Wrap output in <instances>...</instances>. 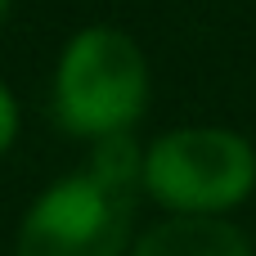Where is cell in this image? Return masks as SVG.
<instances>
[{
	"instance_id": "cell-3",
	"label": "cell",
	"mask_w": 256,
	"mask_h": 256,
	"mask_svg": "<svg viewBox=\"0 0 256 256\" xmlns=\"http://www.w3.org/2000/svg\"><path fill=\"white\" fill-rule=\"evenodd\" d=\"M140 189L171 216H230L256 194V148L230 126H176L144 148Z\"/></svg>"
},
{
	"instance_id": "cell-4",
	"label": "cell",
	"mask_w": 256,
	"mask_h": 256,
	"mask_svg": "<svg viewBox=\"0 0 256 256\" xmlns=\"http://www.w3.org/2000/svg\"><path fill=\"white\" fill-rule=\"evenodd\" d=\"M126 256H256L230 216H166L148 225Z\"/></svg>"
},
{
	"instance_id": "cell-2",
	"label": "cell",
	"mask_w": 256,
	"mask_h": 256,
	"mask_svg": "<svg viewBox=\"0 0 256 256\" xmlns=\"http://www.w3.org/2000/svg\"><path fill=\"white\" fill-rule=\"evenodd\" d=\"M148 104V58L140 40L112 22L81 27L54 63L50 112L63 135L99 144L130 135Z\"/></svg>"
},
{
	"instance_id": "cell-6",
	"label": "cell",
	"mask_w": 256,
	"mask_h": 256,
	"mask_svg": "<svg viewBox=\"0 0 256 256\" xmlns=\"http://www.w3.org/2000/svg\"><path fill=\"white\" fill-rule=\"evenodd\" d=\"M9 9H14V0H0V32H4V22H9Z\"/></svg>"
},
{
	"instance_id": "cell-5",
	"label": "cell",
	"mask_w": 256,
	"mask_h": 256,
	"mask_svg": "<svg viewBox=\"0 0 256 256\" xmlns=\"http://www.w3.org/2000/svg\"><path fill=\"white\" fill-rule=\"evenodd\" d=\"M18 130H22V108H18L14 90L0 81V158L18 144Z\"/></svg>"
},
{
	"instance_id": "cell-1",
	"label": "cell",
	"mask_w": 256,
	"mask_h": 256,
	"mask_svg": "<svg viewBox=\"0 0 256 256\" xmlns=\"http://www.w3.org/2000/svg\"><path fill=\"white\" fill-rule=\"evenodd\" d=\"M144 148L135 135L90 144V158L45 184L14 238V256H126L135 234V198Z\"/></svg>"
}]
</instances>
